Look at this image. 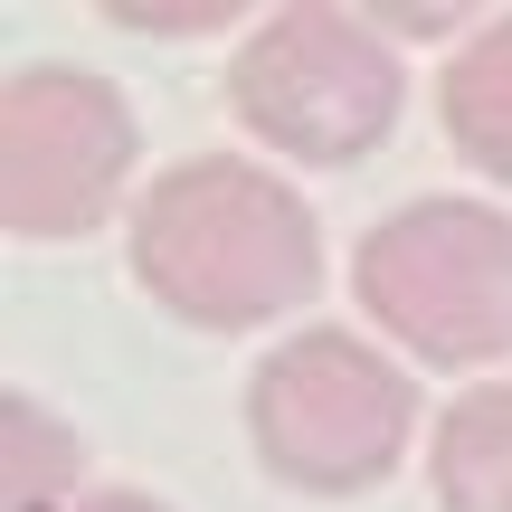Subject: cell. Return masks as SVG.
Here are the masks:
<instances>
[{"label":"cell","instance_id":"cell-1","mask_svg":"<svg viewBox=\"0 0 512 512\" xmlns=\"http://www.w3.org/2000/svg\"><path fill=\"white\" fill-rule=\"evenodd\" d=\"M133 285L200 332H256L313 304L323 228L275 171L238 152H200L133 200Z\"/></svg>","mask_w":512,"mask_h":512},{"label":"cell","instance_id":"cell-2","mask_svg":"<svg viewBox=\"0 0 512 512\" xmlns=\"http://www.w3.org/2000/svg\"><path fill=\"white\" fill-rule=\"evenodd\" d=\"M418 437V380L380 342L323 323L247 370V446L285 494H370Z\"/></svg>","mask_w":512,"mask_h":512},{"label":"cell","instance_id":"cell-3","mask_svg":"<svg viewBox=\"0 0 512 512\" xmlns=\"http://www.w3.org/2000/svg\"><path fill=\"white\" fill-rule=\"evenodd\" d=\"M361 313L427 370L512 351V219L494 200H408L351 247Z\"/></svg>","mask_w":512,"mask_h":512},{"label":"cell","instance_id":"cell-4","mask_svg":"<svg viewBox=\"0 0 512 512\" xmlns=\"http://www.w3.org/2000/svg\"><path fill=\"white\" fill-rule=\"evenodd\" d=\"M228 105L266 152L285 162H361L389 143L408 105V67L361 10H323V0H294L266 29L238 38L228 57Z\"/></svg>","mask_w":512,"mask_h":512},{"label":"cell","instance_id":"cell-5","mask_svg":"<svg viewBox=\"0 0 512 512\" xmlns=\"http://www.w3.org/2000/svg\"><path fill=\"white\" fill-rule=\"evenodd\" d=\"M124 95L95 67H19L0 95V219L10 238H86L124 209L133 181Z\"/></svg>","mask_w":512,"mask_h":512},{"label":"cell","instance_id":"cell-6","mask_svg":"<svg viewBox=\"0 0 512 512\" xmlns=\"http://www.w3.org/2000/svg\"><path fill=\"white\" fill-rule=\"evenodd\" d=\"M437 512H512V380H475L427 437Z\"/></svg>","mask_w":512,"mask_h":512},{"label":"cell","instance_id":"cell-7","mask_svg":"<svg viewBox=\"0 0 512 512\" xmlns=\"http://www.w3.org/2000/svg\"><path fill=\"white\" fill-rule=\"evenodd\" d=\"M437 124L484 181H512V10L484 19L437 76Z\"/></svg>","mask_w":512,"mask_h":512},{"label":"cell","instance_id":"cell-8","mask_svg":"<svg viewBox=\"0 0 512 512\" xmlns=\"http://www.w3.org/2000/svg\"><path fill=\"white\" fill-rule=\"evenodd\" d=\"M0 408H10V512H76V437L38 399Z\"/></svg>","mask_w":512,"mask_h":512},{"label":"cell","instance_id":"cell-9","mask_svg":"<svg viewBox=\"0 0 512 512\" xmlns=\"http://www.w3.org/2000/svg\"><path fill=\"white\" fill-rule=\"evenodd\" d=\"M114 19H124V29H228V19H238V10H228V0H219V10H114Z\"/></svg>","mask_w":512,"mask_h":512},{"label":"cell","instance_id":"cell-10","mask_svg":"<svg viewBox=\"0 0 512 512\" xmlns=\"http://www.w3.org/2000/svg\"><path fill=\"white\" fill-rule=\"evenodd\" d=\"M76 512H171V503H152V494H124V484H114V494H76Z\"/></svg>","mask_w":512,"mask_h":512}]
</instances>
